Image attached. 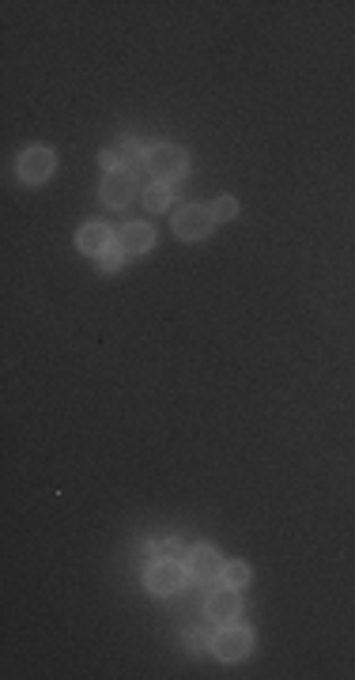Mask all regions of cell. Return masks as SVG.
<instances>
[{"mask_svg": "<svg viewBox=\"0 0 355 680\" xmlns=\"http://www.w3.org/2000/svg\"><path fill=\"white\" fill-rule=\"evenodd\" d=\"M239 613H242V601H239V590H234V586H223V590H216V594L208 597V616L212 620L231 624Z\"/></svg>", "mask_w": 355, "mask_h": 680, "instance_id": "ba28073f", "label": "cell"}, {"mask_svg": "<svg viewBox=\"0 0 355 680\" xmlns=\"http://www.w3.org/2000/svg\"><path fill=\"white\" fill-rule=\"evenodd\" d=\"M212 227H216V216H212V208L204 204H185L174 212V234L185 242H201L212 234Z\"/></svg>", "mask_w": 355, "mask_h": 680, "instance_id": "6da1fadb", "label": "cell"}, {"mask_svg": "<svg viewBox=\"0 0 355 680\" xmlns=\"http://www.w3.org/2000/svg\"><path fill=\"white\" fill-rule=\"evenodd\" d=\"M99 163H103L106 171H122V152H117V148H106V152L99 155Z\"/></svg>", "mask_w": 355, "mask_h": 680, "instance_id": "2e32d148", "label": "cell"}, {"mask_svg": "<svg viewBox=\"0 0 355 680\" xmlns=\"http://www.w3.org/2000/svg\"><path fill=\"white\" fill-rule=\"evenodd\" d=\"M152 242H155V231L148 223H125L122 234H117V246L125 253H144V250H152Z\"/></svg>", "mask_w": 355, "mask_h": 680, "instance_id": "9c48e42d", "label": "cell"}, {"mask_svg": "<svg viewBox=\"0 0 355 680\" xmlns=\"http://www.w3.org/2000/svg\"><path fill=\"white\" fill-rule=\"evenodd\" d=\"M212 216H216V223L234 220V216H239V201H234V197H220L216 204H212Z\"/></svg>", "mask_w": 355, "mask_h": 680, "instance_id": "7c38bea8", "label": "cell"}, {"mask_svg": "<svg viewBox=\"0 0 355 680\" xmlns=\"http://www.w3.org/2000/svg\"><path fill=\"white\" fill-rule=\"evenodd\" d=\"M250 646H253L250 627H239L234 620L223 624V627L216 631V639H212V654H216L220 662H239V658H246Z\"/></svg>", "mask_w": 355, "mask_h": 680, "instance_id": "3957f363", "label": "cell"}, {"mask_svg": "<svg viewBox=\"0 0 355 680\" xmlns=\"http://www.w3.org/2000/svg\"><path fill=\"white\" fill-rule=\"evenodd\" d=\"M122 253H125L122 246H106V250L99 253V269H103V272H117V269H122Z\"/></svg>", "mask_w": 355, "mask_h": 680, "instance_id": "5bb4252c", "label": "cell"}, {"mask_svg": "<svg viewBox=\"0 0 355 680\" xmlns=\"http://www.w3.org/2000/svg\"><path fill=\"white\" fill-rule=\"evenodd\" d=\"M144 208L148 212H167L171 208V190L163 182H155V185H148L144 190Z\"/></svg>", "mask_w": 355, "mask_h": 680, "instance_id": "8fae6325", "label": "cell"}, {"mask_svg": "<svg viewBox=\"0 0 355 680\" xmlns=\"http://www.w3.org/2000/svg\"><path fill=\"white\" fill-rule=\"evenodd\" d=\"M117 152H122V167H125V171H129V163L148 159V155H144V144H140V140H125V144L117 148Z\"/></svg>", "mask_w": 355, "mask_h": 680, "instance_id": "9a60e30c", "label": "cell"}, {"mask_svg": "<svg viewBox=\"0 0 355 680\" xmlns=\"http://www.w3.org/2000/svg\"><path fill=\"white\" fill-rule=\"evenodd\" d=\"M148 590L152 594H159V597H167V594H178L182 586H185V567L182 564H174L171 556H163L159 564H152L148 567Z\"/></svg>", "mask_w": 355, "mask_h": 680, "instance_id": "277c9868", "label": "cell"}, {"mask_svg": "<svg viewBox=\"0 0 355 680\" xmlns=\"http://www.w3.org/2000/svg\"><path fill=\"white\" fill-rule=\"evenodd\" d=\"M136 197V174L133 171H106V178H103V201L110 204V208H125L129 201Z\"/></svg>", "mask_w": 355, "mask_h": 680, "instance_id": "8992f818", "label": "cell"}, {"mask_svg": "<svg viewBox=\"0 0 355 680\" xmlns=\"http://www.w3.org/2000/svg\"><path fill=\"white\" fill-rule=\"evenodd\" d=\"M54 171H57V155L50 148H27L19 155V178L27 185H42Z\"/></svg>", "mask_w": 355, "mask_h": 680, "instance_id": "5b68a950", "label": "cell"}, {"mask_svg": "<svg viewBox=\"0 0 355 680\" xmlns=\"http://www.w3.org/2000/svg\"><path fill=\"white\" fill-rule=\"evenodd\" d=\"M223 578L234 586V590H242V586H250V564H227Z\"/></svg>", "mask_w": 355, "mask_h": 680, "instance_id": "4fadbf2b", "label": "cell"}, {"mask_svg": "<svg viewBox=\"0 0 355 680\" xmlns=\"http://www.w3.org/2000/svg\"><path fill=\"white\" fill-rule=\"evenodd\" d=\"M76 246H80L84 253H91V257H99V253L110 246V227H106V223H87V227H80Z\"/></svg>", "mask_w": 355, "mask_h": 680, "instance_id": "30bf717a", "label": "cell"}, {"mask_svg": "<svg viewBox=\"0 0 355 680\" xmlns=\"http://www.w3.org/2000/svg\"><path fill=\"white\" fill-rule=\"evenodd\" d=\"M223 559H220V552L216 548H208V545H197L193 552H189V575L193 578H201V582H216L220 575H223Z\"/></svg>", "mask_w": 355, "mask_h": 680, "instance_id": "52a82bcc", "label": "cell"}, {"mask_svg": "<svg viewBox=\"0 0 355 680\" xmlns=\"http://www.w3.org/2000/svg\"><path fill=\"white\" fill-rule=\"evenodd\" d=\"M148 171H152V178L155 182H163V185H171V182H178L182 174H185V167H189V159H185V152L182 148H174V144H155L152 152H148Z\"/></svg>", "mask_w": 355, "mask_h": 680, "instance_id": "7a4b0ae2", "label": "cell"}]
</instances>
